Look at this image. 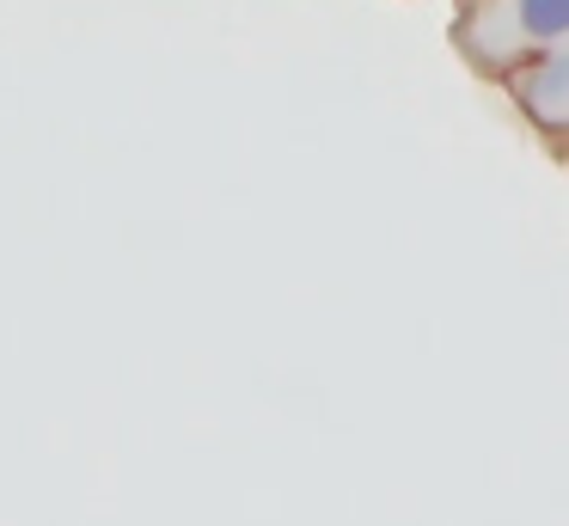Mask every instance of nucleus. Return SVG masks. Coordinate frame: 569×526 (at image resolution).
<instances>
[{
    "mask_svg": "<svg viewBox=\"0 0 569 526\" xmlns=\"http://www.w3.org/2000/svg\"><path fill=\"white\" fill-rule=\"evenodd\" d=\"M520 24H527V37H563L569 31V0H520Z\"/></svg>",
    "mask_w": 569,
    "mask_h": 526,
    "instance_id": "1",
    "label": "nucleus"
}]
</instances>
